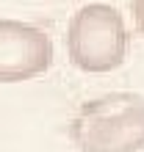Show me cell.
Wrapping results in <instances>:
<instances>
[{
    "mask_svg": "<svg viewBox=\"0 0 144 152\" xmlns=\"http://www.w3.org/2000/svg\"><path fill=\"white\" fill-rule=\"evenodd\" d=\"M69 138L80 152L144 149V97L114 91L83 102L69 124Z\"/></svg>",
    "mask_w": 144,
    "mask_h": 152,
    "instance_id": "1",
    "label": "cell"
},
{
    "mask_svg": "<svg viewBox=\"0 0 144 152\" xmlns=\"http://www.w3.org/2000/svg\"><path fill=\"white\" fill-rule=\"evenodd\" d=\"M128 28L108 3L78 8L67 28V53L80 72H114L128 58Z\"/></svg>",
    "mask_w": 144,
    "mask_h": 152,
    "instance_id": "2",
    "label": "cell"
},
{
    "mask_svg": "<svg viewBox=\"0 0 144 152\" xmlns=\"http://www.w3.org/2000/svg\"><path fill=\"white\" fill-rule=\"evenodd\" d=\"M53 64V42L42 28L0 20V83H22L44 75Z\"/></svg>",
    "mask_w": 144,
    "mask_h": 152,
    "instance_id": "3",
    "label": "cell"
},
{
    "mask_svg": "<svg viewBox=\"0 0 144 152\" xmlns=\"http://www.w3.org/2000/svg\"><path fill=\"white\" fill-rule=\"evenodd\" d=\"M130 11H133V22H136L139 33L144 36V0H133V3H130Z\"/></svg>",
    "mask_w": 144,
    "mask_h": 152,
    "instance_id": "4",
    "label": "cell"
}]
</instances>
